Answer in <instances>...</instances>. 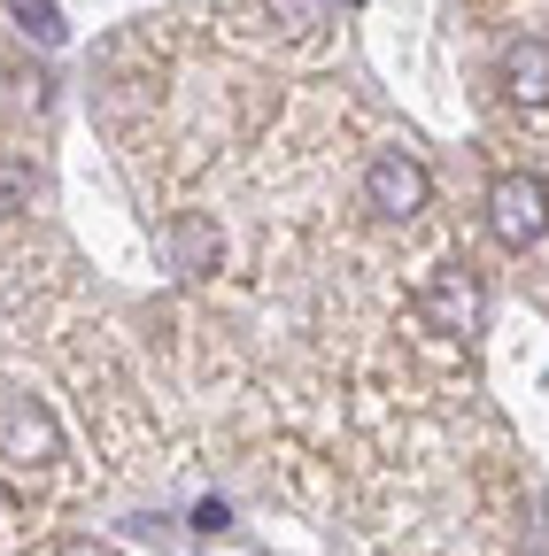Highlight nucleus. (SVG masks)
Instances as JSON below:
<instances>
[{
    "mask_svg": "<svg viewBox=\"0 0 549 556\" xmlns=\"http://www.w3.org/2000/svg\"><path fill=\"white\" fill-rule=\"evenodd\" d=\"M488 232H496L503 248H534V240L549 232V186H541L534 170H503V178L488 186Z\"/></svg>",
    "mask_w": 549,
    "mask_h": 556,
    "instance_id": "f257e3e1",
    "label": "nucleus"
},
{
    "mask_svg": "<svg viewBox=\"0 0 549 556\" xmlns=\"http://www.w3.org/2000/svg\"><path fill=\"white\" fill-rule=\"evenodd\" d=\"M426 201H434V178H426V163H419V155H402V148L372 155V170H364V208H372V217L410 225Z\"/></svg>",
    "mask_w": 549,
    "mask_h": 556,
    "instance_id": "f03ea898",
    "label": "nucleus"
},
{
    "mask_svg": "<svg viewBox=\"0 0 549 556\" xmlns=\"http://www.w3.org/2000/svg\"><path fill=\"white\" fill-rule=\"evenodd\" d=\"M62 456V426H54V409L39 394H0V464H54Z\"/></svg>",
    "mask_w": 549,
    "mask_h": 556,
    "instance_id": "7ed1b4c3",
    "label": "nucleus"
},
{
    "mask_svg": "<svg viewBox=\"0 0 549 556\" xmlns=\"http://www.w3.org/2000/svg\"><path fill=\"white\" fill-rule=\"evenodd\" d=\"M419 317L434 332H479V317H488V287H479L472 270H434L419 287Z\"/></svg>",
    "mask_w": 549,
    "mask_h": 556,
    "instance_id": "20e7f679",
    "label": "nucleus"
},
{
    "mask_svg": "<svg viewBox=\"0 0 549 556\" xmlns=\"http://www.w3.org/2000/svg\"><path fill=\"white\" fill-rule=\"evenodd\" d=\"M163 248H171V270H178V278H210L217 255H225V240H217L210 217H171V225H163Z\"/></svg>",
    "mask_w": 549,
    "mask_h": 556,
    "instance_id": "39448f33",
    "label": "nucleus"
},
{
    "mask_svg": "<svg viewBox=\"0 0 549 556\" xmlns=\"http://www.w3.org/2000/svg\"><path fill=\"white\" fill-rule=\"evenodd\" d=\"M503 93L519 109H541L549 101V39H511L503 47Z\"/></svg>",
    "mask_w": 549,
    "mask_h": 556,
    "instance_id": "423d86ee",
    "label": "nucleus"
},
{
    "mask_svg": "<svg viewBox=\"0 0 549 556\" xmlns=\"http://www.w3.org/2000/svg\"><path fill=\"white\" fill-rule=\"evenodd\" d=\"M32 193H39L32 163H0V217H24V208H32Z\"/></svg>",
    "mask_w": 549,
    "mask_h": 556,
    "instance_id": "0eeeda50",
    "label": "nucleus"
},
{
    "mask_svg": "<svg viewBox=\"0 0 549 556\" xmlns=\"http://www.w3.org/2000/svg\"><path fill=\"white\" fill-rule=\"evenodd\" d=\"M16 24H24V39H39V47H62V9H47V0H24Z\"/></svg>",
    "mask_w": 549,
    "mask_h": 556,
    "instance_id": "6e6552de",
    "label": "nucleus"
},
{
    "mask_svg": "<svg viewBox=\"0 0 549 556\" xmlns=\"http://www.w3.org/2000/svg\"><path fill=\"white\" fill-rule=\"evenodd\" d=\"M271 16H279L287 31H317L325 24V0H271Z\"/></svg>",
    "mask_w": 549,
    "mask_h": 556,
    "instance_id": "1a4fd4ad",
    "label": "nucleus"
},
{
    "mask_svg": "<svg viewBox=\"0 0 549 556\" xmlns=\"http://www.w3.org/2000/svg\"><path fill=\"white\" fill-rule=\"evenodd\" d=\"M0 86H9V109H47V78H39V70H32V78H0Z\"/></svg>",
    "mask_w": 549,
    "mask_h": 556,
    "instance_id": "9d476101",
    "label": "nucleus"
},
{
    "mask_svg": "<svg viewBox=\"0 0 549 556\" xmlns=\"http://www.w3.org/2000/svg\"><path fill=\"white\" fill-rule=\"evenodd\" d=\"M54 556H101V548H54Z\"/></svg>",
    "mask_w": 549,
    "mask_h": 556,
    "instance_id": "9b49d317",
    "label": "nucleus"
},
{
    "mask_svg": "<svg viewBox=\"0 0 549 556\" xmlns=\"http://www.w3.org/2000/svg\"><path fill=\"white\" fill-rule=\"evenodd\" d=\"M0 510H9V495H0Z\"/></svg>",
    "mask_w": 549,
    "mask_h": 556,
    "instance_id": "f8f14e48",
    "label": "nucleus"
}]
</instances>
